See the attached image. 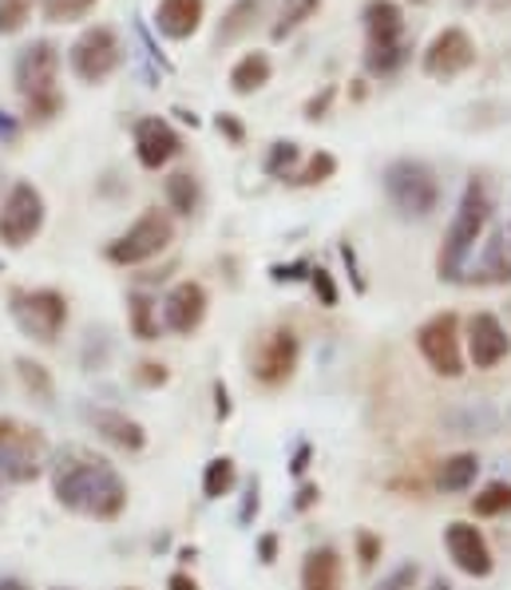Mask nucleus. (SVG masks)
<instances>
[{"instance_id":"nucleus-1","label":"nucleus","mask_w":511,"mask_h":590,"mask_svg":"<svg viewBox=\"0 0 511 590\" xmlns=\"http://www.w3.org/2000/svg\"><path fill=\"white\" fill-rule=\"evenodd\" d=\"M52 492L68 512L84 520L111 523L128 507V483L116 472V463L88 448H64L52 463Z\"/></svg>"},{"instance_id":"nucleus-2","label":"nucleus","mask_w":511,"mask_h":590,"mask_svg":"<svg viewBox=\"0 0 511 590\" xmlns=\"http://www.w3.org/2000/svg\"><path fill=\"white\" fill-rule=\"evenodd\" d=\"M492 195L483 187V178H472L460 195V207L453 215V227L444 234L441 254H436V274L444 282H464L468 266L476 262V247H483V234L492 227Z\"/></svg>"},{"instance_id":"nucleus-3","label":"nucleus","mask_w":511,"mask_h":590,"mask_svg":"<svg viewBox=\"0 0 511 590\" xmlns=\"http://www.w3.org/2000/svg\"><path fill=\"white\" fill-rule=\"evenodd\" d=\"M365 20V36H369V48H365V68L373 76H393L409 64V40H404V12L396 0H369L361 12Z\"/></svg>"},{"instance_id":"nucleus-4","label":"nucleus","mask_w":511,"mask_h":590,"mask_svg":"<svg viewBox=\"0 0 511 590\" xmlns=\"http://www.w3.org/2000/svg\"><path fill=\"white\" fill-rule=\"evenodd\" d=\"M48 460L52 448L36 428L12 420V416H0V492L32 483L48 468Z\"/></svg>"},{"instance_id":"nucleus-5","label":"nucleus","mask_w":511,"mask_h":590,"mask_svg":"<svg viewBox=\"0 0 511 590\" xmlns=\"http://www.w3.org/2000/svg\"><path fill=\"white\" fill-rule=\"evenodd\" d=\"M384 195L401 218H428L441 207V178L421 159H393L384 167Z\"/></svg>"},{"instance_id":"nucleus-6","label":"nucleus","mask_w":511,"mask_h":590,"mask_svg":"<svg viewBox=\"0 0 511 590\" xmlns=\"http://www.w3.org/2000/svg\"><path fill=\"white\" fill-rule=\"evenodd\" d=\"M171 242H175V222H171L167 210L151 207V210H143L116 242H111L108 262L111 266H143V262L163 254Z\"/></svg>"},{"instance_id":"nucleus-7","label":"nucleus","mask_w":511,"mask_h":590,"mask_svg":"<svg viewBox=\"0 0 511 590\" xmlns=\"http://www.w3.org/2000/svg\"><path fill=\"white\" fill-rule=\"evenodd\" d=\"M12 317H17L20 334H29L40 345H52L68 325V297L59 289H17Z\"/></svg>"},{"instance_id":"nucleus-8","label":"nucleus","mask_w":511,"mask_h":590,"mask_svg":"<svg viewBox=\"0 0 511 590\" xmlns=\"http://www.w3.org/2000/svg\"><path fill=\"white\" fill-rule=\"evenodd\" d=\"M416 349L436 376L460 381L464 376V334L456 314H433L416 329Z\"/></svg>"},{"instance_id":"nucleus-9","label":"nucleus","mask_w":511,"mask_h":590,"mask_svg":"<svg viewBox=\"0 0 511 590\" xmlns=\"http://www.w3.org/2000/svg\"><path fill=\"white\" fill-rule=\"evenodd\" d=\"M68 64L84 84H104L123 64V44H119L116 29H108V24L84 29L68 48Z\"/></svg>"},{"instance_id":"nucleus-10","label":"nucleus","mask_w":511,"mask_h":590,"mask_svg":"<svg viewBox=\"0 0 511 590\" xmlns=\"http://www.w3.org/2000/svg\"><path fill=\"white\" fill-rule=\"evenodd\" d=\"M44 230V195L32 183H12L0 203V242L9 250H24Z\"/></svg>"},{"instance_id":"nucleus-11","label":"nucleus","mask_w":511,"mask_h":590,"mask_svg":"<svg viewBox=\"0 0 511 590\" xmlns=\"http://www.w3.org/2000/svg\"><path fill=\"white\" fill-rule=\"evenodd\" d=\"M297 361H302V341H297L294 329L278 325V329H270V334L258 341L254 381L265 384V389H278V384H285L297 373Z\"/></svg>"},{"instance_id":"nucleus-12","label":"nucleus","mask_w":511,"mask_h":590,"mask_svg":"<svg viewBox=\"0 0 511 590\" xmlns=\"http://www.w3.org/2000/svg\"><path fill=\"white\" fill-rule=\"evenodd\" d=\"M444 551L456 562V571H464L468 579H488L496 571V555L483 539V532L468 520H453L444 527Z\"/></svg>"},{"instance_id":"nucleus-13","label":"nucleus","mask_w":511,"mask_h":590,"mask_svg":"<svg viewBox=\"0 0 511 590\" xmlns=\"http://www.w3.org/2000/svg\"><path fill=\"white\" fill-rule=\"evenodd\" d=\"M56 76H59V48L52 40H32L29 48L17 59V91L29 99L56 96Z\"/></svg>"},{"instance_id":"nucleus-14","label":"nucleus","mask_w":511,"mask_h":590,"mask_svg":"<svg viewBox=\"0 0 511 590\" xmlns=\"http://www.w3.org/2000/svg\"><path fill=\"white\" fill-rule=\"evenodd\" d=\"M476 64V40L464 29H444L433 36V44L424 48L421 68L428 79H456Z\"/></svg>"},{"instance_id":"nucleus-15","label":"nucleus","mask_w":511,"mask_h":590,"mask_svg":"<svg viewBox=\"0 0 511 590\" xmlns=\"http://www.w3.org/2000/svg\"><path fill=\"white\" fill-rule=\"evenodd\" d=\"M464 349H468L472 369L488 373V369H496V364H503L511 357L508 325L496 314H472L468 317V329H464Z\"/></svg>"},{"instance_id":"nucleus-16","label":"nucleus","mask_w":511,"mask_h":590,"mask_svg":"<svg viewBox=\"0 0 511 590\" xmlns=\"http://www.w3.org/2000/svg\"><path fill=\"white\" fill-rule=\"evenodd\" d=\"M207 289L198 286V282H175V286L167 289V297H163V325H167L171 334L178 337H191L198 329V325L207 321Z\"/></svg>"},{"instance_id":"nucleus-17","label":"nucleus","mask_w":511,"mask_h":590,"mask_svg":"<svg viewBox=\"0 0 511 590\" xmlns=\"http://www.w3.org/2000/svg\"><path fill=\"white\" fill-rule=\"evenodd\" d=\"M183 151V139H178V131L171 128L163 116H143L135 123V159L139 167L148 171H163L171 163V159Z\"/></svg>"},{"instance_id":"nucleus-18","label":"nucleus","mask_w":511,"mask_h":590,"mask_svg":"<svg viewBox=\"0 0 511 590\" xmlns=\"http://www.w3.org/2000/svg\"><path fill=\"white\" fill-rule=\"evenodd\" d=\"M203 17H207V0H159L155 29L167 40H191L203 29Z\"/></svg>"},{"instance_id":"nucleus-19","label":"nucleus","mask_w":511,"mask_h":590,"mask_svg":"<svg viewBox=\"0 0 511 590\" xmlns=\"http://www.w3.org/2000/svg\"><path fill=\"white\" fill-rule=\"evenodd\" d=\"M88 420H91V428L104 436V440L116 444V448H123V452H143V444H148L143 424L131 420L128 413H116V408H96V413H88Z\"/></svg>"},{"instance_id":"nucleus-20","label":"nucleus","mask_w":511,"mask_h":590,"mask_svg":"<svg viewBox=\"0 0 511 590\" xmlns=\"http://www.w3.org/2000/svg\"><path fill=\"white\" fill-rule=\"evenodd\" d=\"M302 590H345V559L337 547H314L305 555Z\"/></svg>"},{"instance_id":"nucleus-21","label":"nucleus","mask_w":511,"mask_h":590,"mask_svg":"<svg viewBox=\"0 0 511 590\" xmlns=\"http://www.w3.org/2000/svg\"><path fill=\"white\" fill-rule=\"evenodd\" d=\"M270 76H274L270 56H265V52H247V56L230 68V88H235V96H254V91H262L265 84H270Z\"/></svg>"},{"instance_id":"nucleus-22","label":"nucleus","mask_w":511,"mask_h":590,"mask_svg":"<svg viewBox=\"0 0 511 590\" xmlns=\"http://www.w3.org/2000/svg\"><path fill=\"white\" fill-rule=\"evenodd\" d=\"M480 476V460L472 452H456V456H444L441 468H436V488L448 495H460L468 492Z\"/></svg>"},{"instance_id":"nucleus-23","label":"nucleus","mask_w":511,"mask_h":590,"mask_svg":"<svg viewBox=\"0 0 511 590\" xmlns=\"http://www.w3.org/2000/svg\"><path fill=\"white\" fill-rule=\"evenodd\" d=\"M258 12H262V0H235L227 9V17L218 20V32H215V44L218 48H230L235 40H242L250 29H254Z\"/></svg>"},{"instance_id":"nucleus-24","label":"nucleus","mask_w":511,"mask_h":590,"mask_svg":"<svg viewBox=\"0 0 511 590\" xmlns=\"http://www.w3.org/2000/svg\"><path fill=\"white\" fill-rule=\"evenodd\" d=\"M128 325L139 341H159L163 325H159V305L151 294H131L128 297Z\"/></svg>"},{"instance_id":"nucleus-25","label":"nucleus","mask_w":511,"mask_h":590,"mask_svg":"<svg viewBox=\"0 0 511 590\" xmlns=\"http://www.w3.org/2000/svg\"><path fill=\"white\" fill-rule=\"evenodd\" d=\"M163 190H167V207L175 210V215H195V210H198V198H203V190H198V178L191 175V171H175Z\"/></svg>"},{"instance_id":"nucleus-26","label":"nucleus","mask_w":511,"mask_h":590,"mask_svg":"<svg viewBox=\"0 0 511 590\" xmlns=\"http://www.w3.org/2000/svg\"><path fill=\"white\" fill-rule=\"evenodd\" d=\"M235 483H238V468L230 456H215V460L203 468V495L207 500H222V495L235 492Z\"/></svg>"},{"instance_id":"nucleus-27","label":"nucleus","mask_w":511,"mask_h":590,"mask_svg":"<svg viewBox=\"0 0 511 590\" xmlns=\"http://www.w3.org/2000/svg\"><path fill=\"white\" fill-rule=\"evenodd\" d=\"M317 9H322V0H285L282 12H278V24L270 36L274 40H285V36H294L297 29H302L305 20H314Z\"/></svg>"},{"instance_id":"nucleus-28","label":"nucleus","mask_w":511,"mask_h":590,"mask_svg":"<svg viewBox=\"0 0 511 590\" xmlns=\"http://www.w3.org/2000/svg\"><path fill=\"white\" fill-rule=\"evenodd\" d=\"M508 512H511V483H503V480L488 483V488L472 500L476 520H496V515H508Z\"/></svg>"},{"instance_id":"nucleus-29","label":"nucleus","mask_w":511,"mask_h":590,"mask_svg":"<svg viewBox=\"0 0 511 590\" xmlns=\"http://www.w3.org/2000/svg\"><path fill=\"white\" fill-rule=\"evenodd\" d=\"M334 175H337V159L329 155V151H317V155H309V163H305L297 175H290V183H294V187H322V183H329Z\"/></svg>"},{"instance_id":"nucleus-30","label":"nucleus","mask_w":511,"mask_h":590,"mask_svg":"<svg viewBox=\"0 0 511 590\" xmlns=\"http://www.w3.org/2000/svg\"><path fill=\"white\" fill-rule=\"evenodd\" d=\"M99 0H40V12L48 24H76L84 20L91 9H96Z\"/></svg>"},{"instance_id":"nucleus-31","label":"nucleus","mask_w":511,"mask_h":590,"mask_svg":"<svg viewBox=\"0 0 511 590\" xmlns=\"http://www.w3.org/2000/svg\"><path fill=\"white\" fill-rule=\"evenodd\" d=\"M297 159H302V151H297L294 139H278L274 148H270V155H265V175L270 178H290L297 167Z\"/></svg>"},{"instance_id":"nucleus-32","label":"nucleus","mask_w":511,"mask_h":590,"mask_svg":"<svg viewBox=\"0 0 511 590\" xmlns=\"http://www.w3.org/2000/svg\"><path fill=\"white\" fill-rule=\"evenodd\" d=\"M17 369H20V381H24V389H29V393H36L40 401H52V376H48V369H44V364L29 361V357H20Z\"/></svg>"},{"instance_id":"nucleus-33","label":"nucleus","mask_w":511,"mask_h":590,"mask_svg":"<svg viewBox=\"0 0 511 590\" xmlns=\"http://www.w3.org/2000/svg\"><path fill=\"white\" fill-rule=\"evenodd\" d=\"M36 0H0V36H17L32 17Z\"/></svg>"},{"instance_id":"nucleus-34","label":"nucleus","mask_w":511,"mask_h":590,"mask_svg":"<svg viewBox=\"0 0 511 590\" xmlns=\"http://www.w3.org/2000/svg\"><path fill=\"white\" fill-rule=\"evenodd\" d=\"M309 286H314L317 302H322L325 309H334V305L341 302V294H337L334 274H329V270H325V266H314V270H309Z\"/></svg>"},{"instance_id":"nucleus-35","label":"nucleus","mask_w":511,"mask_h":590,"mask_svg":"<svg viewBox=\"0 0 511 590\" xmlns=\"http://www.w3.org/2000/svg\"><path fill=\"white\" fill-rule=\"evenodd\" d=\"M381 555H384L381 535H373V532H357V559H361L365 571H373Z\"/></svg>"},{"instance_id":"nucleus-36","label":"nucleus","mask_w":511,"mask_h":590,"mask_svg":"<svg viewBox=\"0 0 511 590\" xmlns=\"http://www.w3.org/2000/svg\"><path fill=\"white\" fill-rule=\"evenodd\" d=\"M334 96H337V88L334 84H325L322 88V96H314L309 103H305V119L309 123H317V119H325V111H329V103H334Z\"/></svg>"},{"instance_id":"nucleus-37","label":"nucleus","mask_w":511,"mask_h":590,"mask_svg":"<svg viewBox=\"0 0 511 590\" xmlns=\"http://www.w3.org/2000/svg\"><path fill=\"white\" fill-rule=\"evenodd\" d=\"M413 582H416V567L413 562H404V567H396V571L389 575L377 590H413Z\"/></svg>"},{"instance_id":"nucleus-38","label":"nucleus","mask_w":511,"mask_h":590,"mask_svg":"<svg viewBox=\"0 0 511 590\" xmlns=\"http://www.w3.org/2000/svg\"><path fill=\"white\" fill-rule=\"evenodd\" d=\"M167 364H155V361H143L139 364V381L148 384V389H155V384H167Z\"/></svg>"},{"instance_id":"nucleus-39","label":"nucleus","mask_w":511,"mask_h":590,"mask_svg":"<svg viewBox=\"0 0 511 590\" xmlns=\"http://www.w3.org/2000/svg\"><path fill=\"white\" fill-rule=\"evenodd\" d=\"M215 123H218V131H222V135H227L230 143H235V148H242V139H247V131H242V123H238L235 116H218Z\"/></svg>"},{"instance_id":"nucleus-40","label":"nucleus","mask_w":511,"mask_h":590,"mask_svg":"<svg viewBox=\"0 0 511 590\" xmlns=\"http://www.w3.org/2000/svg\"><path fill=\"white\" fill-rule=\"evenodd\" d=\"M230 413H235V404H230V389L222 381H215V416L218 420H230Z\"/></svg>"},{"instance_id":"nucleus-41","label":"nucleus","mask_w":511,"mask_h":590,"mask_svg":"<svg viewBox=\"0 0 511 590\" xmlns=\"http://www.w3.org/2000/svg\"><path fill=\"white\" fill-rule=\"evenodd\" d=\"M317 500H322V488H317V483H302V488H297V500H294V512H309Z\"/></svg>"},{"instance_id":"nucleus-42","label":"nucleus","mask_w":511,"mask_h":590,"mask_svg":"<svg viewBox=\"0 0 511 590\" xmlns=\"http://www.w3.org/2000/svg\"><path fill=\"white\" fill-rule=\"evenodd\" d=\"M258 559L262 562L278 559V535H262V539H258Z\"/></svg>"},{"instance_id":"nucleus-43","label":"nucleus","mask_w":511,"mask_h":590,"mask_svg":"<svg viewBox=\"0 0 511 590\" xmlns=\"http://www.w3.org/2000/svg\"><path fill=\"white\" fill-rule=\"evenodd\" d=\"M167 590H198V582L191 579L187 571H175V575L167 579Z\"/></svg>"},{"instance_id":"nucleus-44","label":"nucleus","mask_w":511,"mask_h":590,"mask_svg":"<svg viewBox=\"0 0 511 590\" xmlns=\"http://www.w3.org/2000/svg\"><path fill=\"white\" fill-rule=\"evenodd\" d=\"M302 262H297V266H274L270 270V274H274V282H294V277H302Z\"/></svg>"},{"instance_id":"nucleus-45","label":"nucleus","mask_w":511,"mask_h":590,"mask_svg":"<svg viewBox=\"0 0 511 590\" xmlns=\"http://www.w3.org/2000/svg\"><path fill=\"white\" fill-rule=\"evenodd\" d=\"M305 468H309V444H302V448H297L294 463H290V472H294V476H305Z\"/></svg>"},{"instance_id":"nucleus-46","label":"nucleus","mask_w":511,"mask_h":590,"mask_svg":"<svg viewBox=\"0 0 511 590\" xmlns=\"http://www.w3.org/2000/svg\"><path fill=\"white\" fill-rule=\"evenodd\" d=\"M17 119L12 116H4V111H0V139H4V143H12V139H17Z\"/></svg>"},{"instance_id":"nucleus-47","label":"nucleus","mask_w":511,"mask_h":590,"mask_svg":"<svg viewBox=\"0 0 511 590\" xmlns=\"http://www.w3.org/2000/svg\"><path fill=\"white\" fill-rule=\"evenodd\" d=\"M250 515H258V483H250L247 492V503H242V523L250 520Z\"/></svg>"},{"instance_id":"nucleus-48","label":"nucleus","mask_w":511,"mask_h":590,"mask_svg":"<svg viewBox=\"0 0 511 590\" xmlns=\"http://www.w3.org/2000/svg\"><path fill=\"white\" fill-rule=\"evenodd\" d=\"M0 590H29L20 579H0Z\"/></svg>"},{"instance_id":"nucleus-49","label":"nucleus","mask_w":511,"mask_h":590,"mask_svg":"<svg viewBox=\"0 0 511 590\" xmlns=\"http://www.w3.org/2000/svg\"><path fill=\"white\" fill-rule=\"evenodd\" d=\"M428 590H453V587H448L444 579H433V582H428Z\"/></svg>"},{"instance_id":"nucleus-50","label":"nucleus","mask_w":511,"mask_h":590,"mask_svg":"<svg viewBox=\"0 0 511 590\" xmlns=\"http://www.w3.org/2000/svg\"><path fill=\"white\" fill-rule=\"evenodd\" d=\"M413 4H433V0H413Z\"/></svg>"},{"instance_id":"nucleus-51","label":"nucleus","mask_w":511,"mask_h":590,"mask_svg":"<svg viewBox=\"0 0 511 590\" xmlns=\"http://www.w3.org/2000/svg\"><path fill=\"white\" fill-rule=\"evenodd\" d=\"M508 242H511V234H508Z\"/></svg>"}]
</instances>
